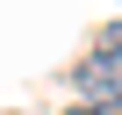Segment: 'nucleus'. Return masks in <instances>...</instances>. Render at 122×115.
I'll return each mask as SVG.
<instances>
[{
    "label": "nucleus",
    "mask_w": 122,
    "mask_h": 115,
    "mask_svg": "<svg viewBox=\"0 0 122 115\" xmlns=\"http://www.w3.org/2000/svg\"><path fill=\"white\" fill-rule=\"evenodd\" d=\"M79 94H86L93 108H115V101H122V58H115V50H93V65L79 72Z\"/></svg>",
    "instance_id": "1"
},
{
    "label": "nucleus",
    "mask_w": 122,
    "mask_h": 115,
    "mask_svg": "<svg viewBox=\"0 0 122 115\" xmlns=\"http://www.w3.org/2000/svg\"><path fill=\"white\" fill-rule=\"evenodd\" d=\"M72 115H122V101H115V108H72Z\"/></svg>",
    "instance_id": "3"
},
{
    "label": "nucleus",
    "mask_w": 122,
    "mask_h": 115,
    "mask_svg": "<svg viewBox=\"0 0 122 115\" xmlns=\"http://www.w3.org/2000/svg\"><path fill=\"white\" fill-rule=\"evenodd\" d=\"M101 50H115V58H122V22H108V29H101Z\"/></svg>",
    "instance_id": "2"
}]
</instances>
